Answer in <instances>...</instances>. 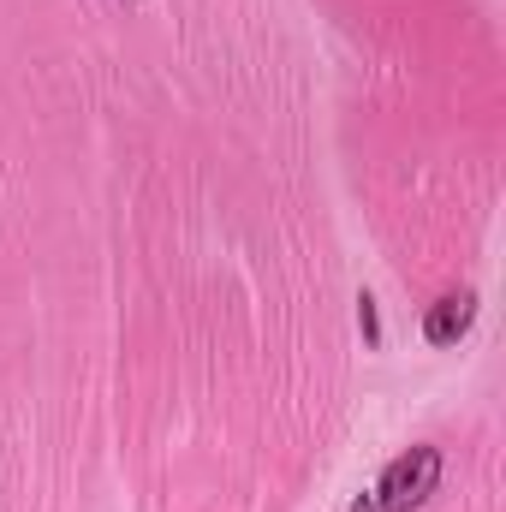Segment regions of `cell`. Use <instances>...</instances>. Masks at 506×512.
<instances>
[{"label":"cell","instance_id":"cell-1","mask_svg":"<svg viewBox=\"0 0 506 512\" xmlns=\"http://www.w3.org/2000/svg\"><path fill=\"white\" fill-rule=\"evenodd\" d=\"M441 489V447H411L376 477L370 495H358L352 512H417Z\"/></svg>","mask_w":506,"mask_h":512},{"label":"cell","instance_id":"cell-2","mask_svg":"<svg viewBox=\"0 0 506 512\" xmlns=\"http://www.w3.org/2000/svg\"><path fill=\"white\" fill-rule=\"evenodd\" d=\"M471 322H477V292H447V298L429 304L423 340H429V346H459V340L471 334Z\"/></svg>","mask_w":506,"mask_h":512},{"label":"cell","instance_id":"cell-3","mask_svg":"<svg viewBox=\"0 0 506 512\" xmlns=\"http://www.w3.org/2000/svg\"><path fill=\"white\" fill-rule=\"evenodd\" d=\"M358 328H364V340H370V346H381V316H376V298H370V292L358 298Z\"/></svg>","mask_w":506,"mask_h":512}]
</instances>
